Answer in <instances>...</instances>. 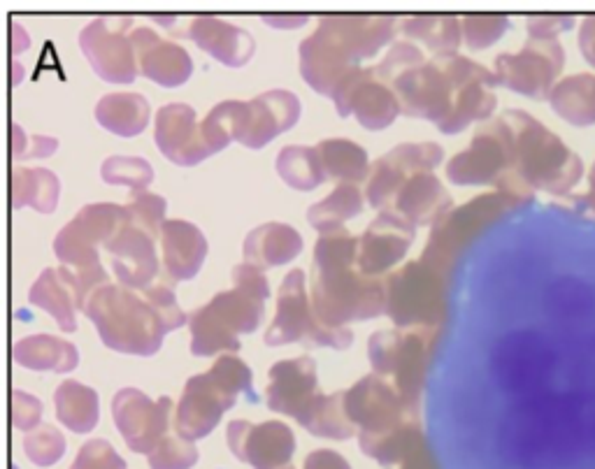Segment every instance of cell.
<instances>
[{"instance_id": "cell-26", "label": "cell", "mask_w": 595, "mask_h": 469, "mask_svg": "<svg viewBox=\"0 0 595 469\" xmlns=\"http://www.w3.org/2000/svg\"><path fill=\"white\" fill-rule=\"evenodd\" d=\"M154 140L168 161L184 165V168L212 156L205 144L203 131H200L196 110L184 103H172L161 107L159 114H156Z\"/></svg>"}, {"instance_id": "cell-18", "label": "cell", "mask_w": 595, "mask_h": 469, "mask_svg": "<svg viewBox=\"0 0 595 469\" xmlns=\"http://www.w3.org/2000/svg\"><path fill=\"white\" fill-rule=\"evenodd\" d=\"M300 119V100L284 89L265 91L247 103L235 100V140L249 149H261Z\"/></svg>"}, {"instance_id": "cell-28", "label": "cell", "mask_w": 595, "mask_h": 469, "mask_svg": "<svg viewBox=\"0 0 595 469\" xmlns=\"http://www.w3.org/2000/svg\"><path fill=\"white\" fill-rule=\"evenodd\" d=\"M138 68L159 86H182L193 72V61L184 47L156 35L152 28H135L131 33Z\"/></svg>"}, {"instance_id": "cell-7", "label": "cell", "mask_w": 595, "mask_h": 469, "mask_svg": "<svg viewBox=\"0 0 595 469\" xmlns=\"http://www.w3.org/2000/svg\"><path fill=\"white\" fill-rule=\"evenodd\" d=\"M126 219V207L112 205V202H96L80 209V214L56 235L54 251L73 274V284L77 293V307H84L89 295L96 288L110 281L98 256V244L110 240L121 228Z\"/></svg>"}, {"instance_id": "cell-34", "label": "cell", "mask_w": 595, "mask_h": 469, "mask_svg": "<svg viewBox=\"0 0 595 469\" xmlns=\"http://www.w3.org/2000/svg\"><path fill=\"white\" fill-rule=\"evenodd\" d=\"M14 360L26 370L68 374L80 365V351L75 344L52 335H31L14 344Z\"/></svg>"}, {"instance_id": "cell-19", "label": "cell", "mask_w": 595, "mask_h": 469, "mask_svg": "<svg viewBox=\"0 0 595 469\" xmlns=\"http://www.w3.org/2000/svg\"><path fill=\"white\" fill-rule=\"evenodd\" d=\"M170 398L149 400L138 388H121L112 400L114 425L126 446L135 453H152L166 437L170 425Z\"/></svg>"}, {"instance_id": "cell-30", "label": "cell", "mask_w": 595, "mask_h": 469, "mask_svg": "<svg viewBox=\"0 0 595 469\" xmlns=\"http://www.w3.org/2000/svg\"><path fill=\"white\" fill-rule=\"evenodd\" d=\"M389 209L414 226H435L451 212V196L433 172H419L407 179Z\"/></svg>"}, {"instance_id": "cell-46", "label": "cell", "mask_w": 595, "mask_h": 469, "mask_svg": "<svg viewBox=\"0 0 595 469\" xmlns=\"http://www.w3.org/2000/svg\"><path fill=\"white\" fill-rule=\"evenodd\" d=\"M126 207V219L133 223V226H138L149 233L152 237L161 235V228H163V216H166V200L161 196H156V193H149V191H138L133 193L131 200H128Z\"/></svg>"}, {"instance_id": "cell-55", "label": "cell", "mask_w": 595, "mask_h": 469, "mask_svg": "<svg viewBox=\"0 0 595 469\" xmlns=\"http://www.w3.org/2000/svg\"><path fill=\"white\" fill-rule=\"evenodd\" d=\"M263 19L275 28H300L310 17L307 14H265Z\"/></svg>"}, {"instance_id": "cell-10", "label": "cell", "mask_w": 595, "mask_h": 469, "mask_svg": "<svg viewBox=\"0 0 595 469\" xmlns=\"http://www.w3.org/2000/svg\"><path fill=\"white\" fill-rule=\"evenodd\" d=\"M435 330H379L370 337V365L379 377H393V386L412 414L419 411V400L426 386L428 356Z\"/></svg>"}, {"instance_id": "cell-16", "label": "cell", "mask_w": 595, "mask_h": 469, "mask_svg": "<svg viewBox=\"0 0 595 469\" xmlns=\"http://www.w3.org/2000/svg\"><path fill=\"white\" fill-rule=\"evenodd\" d=\"M435 61L437 66L447 72L456 91L454 110H451V117L440 126V131L456 135L465 126H470L472 121L491 117V112L496 110V96L491 93V86L498 84L496 75L458 54H437Z\"/></svg>"}, {"instance_id": "cell-49", "label": "cell", "mask_w": 595, "mask_h": 469, "mask_svg": "<svg viewBox=\"0 0 595 469\" xmlns=\"http://www.w3.org/2000/svg\"><path fill=\"white\" fill-rule=\"evenodd\" d=\"M172 284H175V281H172L168 274H163V277L156 279L152 286L142 291V295H145L149 305H152L156 312H159L163 323H166L168 333H170V330H177V328H182V326H186V323H189L186 314L177 305L175 288H172Z\"/></svg>"}, {"instance_id": "cell-9", "label": "cell", "mask_w": 595, "mask_h": 469, "mask_svg": "<svg viewBox=\"0 0 595 469\" xmlns=\"http://www.w3.org/2000/svg\"><path fill=\"white\" fill-rule=\"evenodd\" d=\"M263 295L235 286L221 291L189 316L193 356H217L240 349V335L254 333L263 321Z\"/></svg>"}, {"instance_id": "cell-48", "label": "cell", "mask_w": 595, "mask_h": 469, "mask_svg": "<svg viewBox=\"0 0 595 469\" xmlns=\"http://www.w3.org/2000/svg\"><path fill=\"white\" fill-rule=\"evenodd\" d=\"M198 463V449L184 437H163L149 453V469H191Z\"/></svg>"}, {"instance_id": "cell-31", "label": "cell", "mask_w": 595, "mask_h": 469, "mask_svg": "<svg viewBox=\"0 0 595 469\" xmlns=\"http://www.w3.org/2000/svg\"><path fill=\"white\" fill-rule=\"evenodd\" d=\"M163 268L172 281L196 277L207 256V240L189 221L170 219L161 228Z\"/></svg>"}, {"instance_id": "cell-54", "label": "cell", "mask_w": 595, "mask_h": 469, "mask_svg": "<svg viewBox=\"0 0 595 469\" xmlns=\"http://www.w3.org/2000/svg\"><path fill=\"white\" fill-rule=\"evenodd\" d=\"M305 469H351V465L340 456V453H335L331 449H319L307 456Z\"/></svg>"}, {"instance_id": "cell-3", "label": "cell", "mask_w": 595, "mask_h": 469, "mask_svg": "<svg viewBox=\"0 0 595 469\" xmlns=\"http://www.w3.org/2000/svg\"><path fill=\"white\" fill-rule=\"evenodd\" d=\"M391 14H328L317 31L300 42V75L310 89L333 98L361 61L372 59L396 35Z\"/></svg>"}, {"instance_id": "cell-1", "label": "cell", "mask_w": 595, "mask_h": 469, "mask_svg": "<svg viewBox=\"0 0 595 469\" xmlns=\"http://www.w3.org/2000/svg\"><path fill=\"white\" fill-rule=\"evenodd\" d=\"M484 233L444 377L463 435L496 469H595V221L528 198Z\"/></svg>"}, {"instance_id": "cell-25", "label": "cell", "mask_w": 595, "mask_h": 469, "mask_svg": "<svg viewBox=\"0 0 595 469\" xmlns=\"http://www.w3.org/2000/svg\"><path fill=\"white\" fill-rule=\"evenodd\" d=\"M110 251L114 274L121 286L145 291L159 277V258H156L154 237L124 219L121 228L105 242Z\"/></svg>"}, {"instance_id": "cell-42", "label": "cell", "mask_w": 595, "mask_h": 469, "mask_svg": "<svg viewBox=\"0 0 595 469\" xmlns=\"http://www.w3.org/2000/svg\"><path fill=\"white\" fill-rule=\"evenodd\" d=\"M275 165L279 177L291 189L298 191H312L328 179L317 147H296V144H289V147L279 151Z\"/></svg>"}, {"instance_id": "cell-43", "label": "cell", "mask_w": 595, "mask_h": 469, "mask_svg": "<svg viewBox=\"0 0 595 469\" xmlns=\"http://www.w3.org/2000/svg\"><path fill=\"white\" fill-rule=\"evenodd\" d=\"M363 212V193L358 191L356 184H340L331 196L324 198L317 205L310 207L307 221L312 223L314 230L321 235L331 233V230L342 228L344 221L354 219Z\"/></svg>"}, {"instance_id": "cell-17", "label": "cell", "mask_w": 595, "mask_h": 469, "mask_svg": "<svg viewBox=\"0 0 595 469\" xmlns=\"http://www.w3.org/2000/svg\"><path fill=\"white\" fill-rule=\"evenodd\" d=\"M442 163V147L435 142L398 144L389 154L372 163L365 196L377 209H389L405 182L419 172H433Z\"/></svg>"}, {"instance_id": "cell-24", "label": "cell", "mask_w": 595, "mask_h": 469, "mask_svg": "<svg viewBox=\"0 0 595 469\" xmlns=\"http://www.w3.org/2000/svg\"><path fill=\"white\" fill-rule=\"evenodd\" d=\"M414 237H417L414 223L405 221L391 209H384L358 237V270L365 277L379 279L403 261Z\"/></svg>"}, {"instance_id": "cell-47", "label": "cell", "mask_w": 595, "mask_h": 469, "mask_svg": "<svg viewBox=\"0 0 595 469\" xmlns=\"http://www.w3.org/2000/svg\"><path fill=\"white\" fill-rule=\"evenodd\" d=\"M200 131H203L210 154L226 149L235 140V100H226V103L212 107V112L200 124Z\"/></svg>"}, {"instance_id": "cell-21", "label": "cell", "mask_w": 595, "mask_h": 469, "mask_svg": "<svg viewBox=\"0 0 595 469\" xmlns=\"http://www.w3.org/2000/svg\"><path fill=\"white\" fill-rule=\"evenodd\" d=\"M344 407H347V416L361 430L358 435H379L417 418V414L407 409L396 386L379 374H368L356 386H351L344 393Z\"/></svg>"}, {"instance_id": "cell-32", "label": "cell", "mask_w": 595, "mask_h": 469, "mask_svg": "<svg viewBox=\"0 0 595 469\" xmlns=\"http://www.w3.org/2000/svg\"><path fill=\"white\" fill-rule=\"evenodd\" d=\"M303 251V237L286 223H263L245 240V261L258 270L286 265Z\"/></svg>"}, {"instance_id": "cell-23", "label": "cell", "mask_w": 595, "mask_h": 469, "mask_svg": "<svg viewBox=\"0 0 595 469\" xmlns=\"http://www.w3.org/2000/svg\"><path fill=\"white\" fill-rule=\"evenodd\" d=\"M226 439L233 456L254 469H282L289 465L296 451V437L291 428L279 421H265L261 425L231 421Z\"/></svg>"}, {"instance_id": "cell-27", "label": "cell", "mask_w": 595, "mask_h": 469, "mask_svg": "<svg viewBox=\"0 0 595 469\" xmlns=\"http://www.w3.org/2000/svg\"><path fill=\"white\" fill-rule=\"evenodd\" d=\"M317 393V363L312 358L279 360L270 367V384L265 388V398H268V407L272 411L298 418Z\"/></svg>"}, {"instance_id": "cell-11", "label": "cell", "mask_w": 595, "mask_h": 469, "mask_svg": "<svg viewBox=\"0 0 595 469\" xmlns=\"http://www.w3.org/2000/svg\"><path fill=\"white\" fill-rule=\"evenodd\" d=\"M384 284L386 316L398 328L435 330L447 319V281L424 261L403 265Z\"/></svg>"}, {"instance_id": "cell-22", "label": "cell", "mask_w": 595, "mask_h": 469, "mask_svg": "<svg viewBox=\"0 0 595 469\" xmlns=\"http://www.w3.org/2000/svg\"><path fill=\"white\" fill-rule=\"evenodd\" d=\"M563 52L551 40H530L519 54H500L496 59L498 84L526 93L530 98H544L551 79L561 70Z\"/></svg>"}, {"instance_id": "cell-33", "label": "cell", "mask_w": 595, "mask_h": 469, "mask_svg": "<svg viewBox=\"0 0 595 469\" xmlns=\"http://www.w3.org/2000/svg\"><path fill=\"white\" fill-rule=\"evenodd\" d=\"M28 300H31L33 307H40L52 314L63 333H75L77 330V293L73 274H70L68 268H49L42 272L38 281L33 284L31 293H28Z\"/></svg>"}, {"instance_id": "cell-12", "label": "cell", "mask_w": 595, "mask_h": 469, "mask_svg": "<svg viewBox=\"0 0 595 469\" xmlns=\"http://www.w3.org/2000/svg\"><path fill=\"white\" fill-rule=\"evenodd\" d=\"M300 342L305 346H328V349H347L354 335L347 328H331L317 319L312 300H307L305 272L291 270L282 281L277 298V314L265 333V344L284 346Z\"/></svg>"}, {"instance_id": "cell-52", "label": "cell", "mask_w": 595, "mask_h": 469, "mask_svg": "<svg viewBox=\"0 0 595 469\" xmlns=\"http://www.w3.org/2000/svg\"><path fill=\"white\" fill-rule=\"evenodd\" d=\"M42 418V402L33 398L31 393L26 391H14L12 393V423L14 428L21 432H31L38 428Z\"/></svg>"}, {"instance_id": "cell-37", "label": "cell", "mask_w": 595, "mask_h": 469, "mask_svg": "<svg viewBox=\"0 0 595 469\" xmlns=\"http://www.w3.org/2000/svg\"><path fill=\"white\" fill-rule=\"evenodd\" d=\"M296 421L303 425L305 430H310L314 437L340 439V442L342 439L354 437L356 432H361L356 428V423L347 416L344 393H317Z\"/></svg>"}, {"instance_id": "cell-40", "label": "cell", "mask_w": 595, "mask_h": 469, "mask_svg": "<svg viewBox=\"0 0 595 469\" xmlns=\"http://www.w3.org/2000/svg\"><path fill=\"white\" fill-rule=\"evenodd\" d=\"M412 40L426 42L437 54H456L461 45V24L451 14H412L398 24Z\"/></svg>"}, {"instance_id": "cell-39", "label": "cell", "mask_w": 595, "mask_h": 469, "mask_svg": "<svg viewBox=\"0 0 595 469\" xmlns=\"http://www.w3.org/2000/svg\"><path fill=\"white\" fill-rule=\"evenodd\" d=\"M321 163H324L326 177L338 179L342 184H358L368 179V154L356 142L344 137H331L317 144Z\"/></svg>"}, {"instance_id": "cell-29", "label": "cell", "mask_w": 595, "mask_h": 469, "mask_svg": "<svg viewBox=\"0 0 595 469\" xmlns=\"http://www.w3.org/2000/svg\"><path fill=\"white\" fill-rule=\"evenodd\" d=\"M182 35L196 42L198 49H203L228 68L247 66L256 49L254 38L245 28H238L217 17H193Z\"/></svg>"}, {"instance_id": "cell-56", "label": "cell", "mask_w": 595, "mask_h": 469, "mask_svg": "<svg viewBox=\"0 0 595 469\" xmlns=\"http://www.w3.org/2000/svg\"><path fill=\"white\" fill-rule=\"evenodd\" d=\"M398 469H437V467L433 465V460H430V456H428V444H426L424 449H419L417 453H414V456L407 458Z\"/></svg>"}, {"instance_id": "cell-15", "label": "cell", "mask_w": 595, "mask_h": 469, "mask_svg": "<svg viewBox=\"0 0 595 469\" xmlns=\"http://www.w3.org/2000/svg\"><path fill=\"white\" fill-rule=\"evenodd\" d=\"M512 175V140L503 117L479 128L472 144L447 165L449 182L458 186L500 184Z\"/></svg>"}, {"instance_id": "cell-8", "label": "cell", "mask_w": 595, "mask_h": 469, "mask_svg": "<svg viewBox=\"0 0 595 469\" xmlns=\"http://www.w3.org/2000/svg\"><path fill=\"white\" fill-rule=\"evenodd\" d=\"M503 121L512 140V175L500 184V191L519 196L523 184L554 189L563 172H577L570 170V163L577 165L570 151L526 112L510 110Z\"/></svg>"}, {"instance_id": "cell-20", "label": "cell", "mask_w": 595, "mask_h": 469, "mask_svg": "<svg viewBox=\"0 0 595 469\" xmlns=\"http://www.w3.org/2000/svg\"><path fill=\"white\" fill-rule=\"evenodd\" d=\"M333 103L340 117L354 114L358 124L368 131H382L400 114L396 93L377 77L375 68H358L351 72L333 93Z\"/></svg>"}, {"instance_id": "cell-2", "label": "cell", "mask_w": 595, "mask_h": 469, "mask_svg": "<svg viewBox=\"0 0 595 469\" xmlns=\"http://www.w3.org/2000/svg\"><path fill=\"white\" fill-rule=\"evenodd\" d=\"M358 265V237L347 228L331 230L314 247L312 309L321 323L344 328V323L368 321L386 314V284L365 277Z\"/></svg>"}, {"instance_id": "cell-44", "label": "cell", "mask_w": 595, "mask_h": 469, "mask_svg": "<svg viewBox=\"0 0 595 469\" xmlns=\"http://www.w3.org/2000/svg\"><path fill=\"white\" fill-rule=\"evenodd\" d=\"M100 175L112 186H128L133 193L147 191L154 179V168L138 156H110L100 168Z\"/></svg>"}, {"instance_id": "cell-13", "label": "cell", "mask_w": 595, "mask_h": 469, "mask_svg": "<svg viewBox=\"0 0 595 469\" xmlns=\"http://www.w3.org/2000/svg\"><path fill=\"white\" fill-rule=\"evenodd\" d=\"M523 200L528 198H519L512 196V193L500 191L472 200L468 205L458 209H451V212L444 214L442 219L435 223L433 230H430V240L426 244L421 261L447 277L451 263L461 254L465 242L472 240L477 233H482L493 219H498L500 214L507 212V209L514 205H519Z\"/></svg>"}, {"instance_id": "cell-14", "label": "cell", "mask_w": 595, "mask_h": 469, "mask_svg": "<svg viewBox=\"0 0 595 469\" xmlns=\"http://www.w3.org/2000/svg\"><path fill=\"white\" fill-rule=\"evenodd\" d=\"M128 17H103L82 28L80 47L96 75L105 82L131 84L138 77V59Z\"/></svg>"}, {"instance_id": "cell-5", "label": "cell", "mask_w": 595, "mask_h": 469, "mask_svg": "<svg viewBox=\"0 0 595 469\" xmlns=\"http://www.w3.org/2000/svg\"><path fill=\"white\" fill-rule=\"evenodd\" d=\"M377 77L396 93L400 112L412 119H428L440 128L454 110V84L437 61H426L412 42H396L375 66Z\"/></svg>"}, {"instance_id": "cell-35", "label": "cell", "mask_w": 595, "mask_h": 469, "mask_svg": "<svg viewBox=\"0 0 595 469\" xmlns=\"http://www.w3.org/2000/svg\"><path fill=\"white\" fill-rule=\"evenodd\" d=\"M361 451L368 458H375L384 467H400L407 458L424 449L426 439L419 428L417 418L405 421L398 428H391L379 435H358Z\"/></svg>"}, {"instance_id": "cell-57", "label": "cell", "mask_w": 595, "mask_h": 469, "mask_svg": "<svg viewBox=\"0 0 595 469\" xmlns=\"http://www.w3.org/2000/svg\"><path fill=\"white\" fill-rule=\"evenodd\" d=\"M282 469H293V467H289V465H286V467H282Z\"/></svg>"}, {"instance_id": "cell-36", "label": "cell", "mask_w": 595, "mask_h": 469, "mask_svg": "<svg viewBox=\"0 0 595 469\" xmlns=\"http://www.w3.org/2000/svg\"><path fill=\"white\" fill-rule=\"evenodd\" d=\"M96 119L114 135H140L149 124V103L140 93H107L98 100Z\"/></svg>"}, {"instance_id": "cell-51", "label": "cell", "mask_w": 595, "mask_h": 469, "mask_svg": "<svg viewBox=\"0 0 595 469\" xmlns=\"http://www.w3.org/2000/svg\"><path fill=\"white\" fill-rule=\"evenodd\" d=\"M70 469H126V460L114 451V446L105 439L86 442Z\"/></svg>"}, {"instance_id": "cell-38", "label": "cell", "mask_w": 595, "mask_h": 469, "mask_svg": "<svg viewBox=\"0 0 595 469\" xmlns=\"http://www.w3.org/2000/svg\"><path fill=\"white\" fill-rule=\"evenodd\" d=\"M56 416L59 421L73 432H91L98 425L100 404L98 393L93 388L80 384V381L66 379L54 393Z\"/></svg>"}, {"instance_id": "cell-41", "label": "cell", "mask_w": 595, "mask_h": 469, "mask_svg": "<svg viewBox=\"0 0 595 469\" xmlns=\"http://www.w3.org/2000/svg\"><path fill=\"white\" fill-rule=\"evenodd\" d=\"M61 184L49 170H24L12 172V207H33L42 214H49L59 202Z\"/></svg>"}, {"instance_id": "cell-4", "label": "cell", "mask_w": 595, "mask_h": 469, "mask_svg": "<svg viewBox=\"0 0 595 469\" xmlns=\"http://www.w3.org/2000/svg\"><path fill=\"white\" fill-rule=\"evenodd\" d=\"M84 314L107 349L128 356H152L161 349L168 328L145 295L121 284L96 288L84 302Z\"/></svg>"}, {"instance_id": "cell-53", "label": "cell", "mask_w": 595, "mask_h": 469, "mask_svg": "<svg viewBox=\"0 0 595 469\" xmlns=\"http://www.w3.org/2000/svg\"><path fill=\"white\" fill-rule=\"evenodd\" d=\"M233 281H235V286L249 288V291H254V293H258V295H263V298H268V295H270V286H268V279H265L263 270L254 268L252 263L235 265V270H233Z\"/></svg>"}, {"instance_id": "cell-45", "label": "cell", "mask_w": 595, "mask_h": 469, "mask_svg": "<svg viewBox=\"0 0 595 469\" xmlns=\"http://www.w3.org/2000/svg\"><path fill=\"white\" fill-rule=\"evenodd\" d=\"M24 451L31 463L38 467H49L59 463L66 453V437L54 425H38L24 437Z\"/></svg>"}, {"instance_id": "cell-6", "label": "cell", "mask_w": 595, "mask_h": 469, "mask_svg": "<svg viewBox=\"0 0 595 469\" xmlns=\"http://www.w3.org/2000/svg\"><path fill=\"white\" fill-rule=\"evenodd\" d=\"M242 393H247L249 400H256L249 365L235 356L217 358L210 372L186 381L175 414L177 435L189 442L207 437Z\"/></svg>"}, {"instance_id": "cell-50", "label": "cell", "mask_w": 595, "mask_h": 469, "mask_svg": "<svg viewBox=\"0 0 595 469\" xmlns=\"http://www.w3.org/2000/svg\"><path fill=\"white\" fill-rule=\"evenodd\" d=\"M463 35L470 49H484L496 42L507 31V17L500 14H465Z\"/></svg>"}]
</instances>
